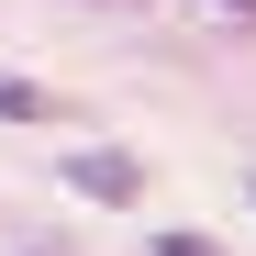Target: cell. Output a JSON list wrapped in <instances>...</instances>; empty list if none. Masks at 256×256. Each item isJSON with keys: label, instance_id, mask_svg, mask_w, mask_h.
Instances as JSON below:
<instances>
[{"label": "cell", "instance_id": "cell-1", "mask_svg": "<svg viewBox=\"0 0 256 256\" xmlns=\"http://www.w3.org/2000/svg\"><path fill=\"white\" fill-rule=\"evenodd\" d=\"M56 178H67L78 200H100V212L145 200V167H134V156H112V145H78V156H56Z\"/></svg>", "mask_w": 256, "mask_h": 256}, {"label": "cell", "instance_id": "cell-2", "mask_svg": "<svg viewBox=\"0 0 256 256\" xmlns=\"http://www.w3.org/2000/svg\"><path fill=\"white\" fill-rule=\"evenodd\" d=\"M0 122H56V100L34 90V78H0Z\"/></svg>", "mask_w": 256, "mask_h": 256}, {"label": "cell", "instance_id": "cell-3", "mask_svg": "<svg viewBox=\"0 0 256 256\" xmlns=\"http://www.w3.org/2000/svg\"><path fill=\"white\" fill-rule=\"evenodd\" d=\"M145 256H223V245H212V234H156Z\"/></svg>", "mask_w": 256, "mask_h": 256}, {"label": "cell", "instance_id": "cell-4", "mask_svg": "<svg viewBox=\"0 0 256 256\" xmlns=\"http://www.w3.org/2000/svg\"><path fill=\"white\" fill-rule=\"evenodd\" d=\"M212 12H256V0H212Z\"/></svg>", "mask_w": 256, "mask_h": 256}]
</instances>
